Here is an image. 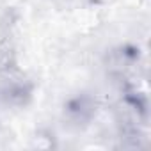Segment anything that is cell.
Returning <instances> with one entry per match:
<instances>
[{
  "mask_svg": "<svg viewBox=\"0 0 151 151\" xmlns=\"http://www.w3.org/2000/svg\"><path fill=\"white\" fill-rule=\"evenodd\" d=\"M36 84L16 66L0 73V100L7 107L25 109L34 100Z\"/></svg>",
  "mask_w": 151,
  "mask_h": 151,
  "instance_id": "cell-1",
  "label": "cell"
},
{
  "mask_svg": "<svg viewBox=\"0 0 151 151\" xmlns=\"http://www.w3.org/2000/svg\"><path fill=\"white\" fill-rule=\"evenodd\" d=\"M142 62V50L139 45L133 43H123L112 48L107 55V68L117 78L128 80L132 73L137 71V68Z\"/></svg>",
  "mask_w": 151,
  "mask_h": 151,
  "instance_id": "cell-3",
  "label": "cell"
},
{
  "mask_svg": "<svg viewBox=\"0 0 151 151\" xmlns=\"http://www.w3.org/2000/svg\"><path fill=\"white\" fill-rule=\"evenodd\" d=\"M100 101L93 93L80 91L68 96L62 103V119L69 128L84 130L98 116Z\"/></svg>",
  "mask_w": 151,
  "mask_h": 151,
  "instance_id": "cell-2",
  "label": "cell"
}]
</instances>
